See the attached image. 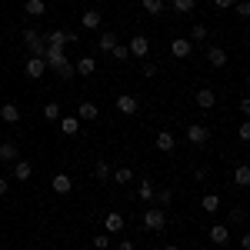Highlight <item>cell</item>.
I'll list each match as a JSON object with an SVG mask.
<instances>
[{
  "label": "cell",
  "instance_id": "1",
  "mask_svg": "<svg viewBox=\"0 0 250 250\" xmlns=\"http://www.w3.org/2000/svg\"><path fill=\"white\" fill-rule=\"evenodd\" d=\"M43 63H47V70H54L60 80H70L77 74L74 63L67 60V50H57V47H47V50H43Z\"/></svg>",
  "mask_w": 250,
  "mask_h": 250
},
{
  "label": "cell",
  "instance_id": "2",
  "mask_svg": "<svg viewBox=\"0 0 250 250\" xmlns=\"http://www.w3.org/2000/svg\"><path fill=\"white\" fill-rule=\"evenodd\" d=\"M20 40H23V47L30 50V57H40V60H43V50H47V43H43V34H37L34 27H27V30L20 34Z\"/></svg>",
  "mask_w": 250,
  "mask_h": 250
},
{
  "label": "cell",
  "instance_id": "3",
  "mask_svg": "<svg viewBox=\"0 0 250 250\" xmlns=\"http://www.w3.org/2000/svg\"><path fill=\"white\" fill-rule=\"evenodd\" d=\"M144 227L150 233H160L167 227V210H164V207H147V210H144Z\"/></svg>",
  "mask_w": 250,
  "mask_h": 250
},
{
  "label": "cell",
  "instance_id": "4",
  "mask_svg": "<svg viewBox=\"0 0 250 250\" xmlns=\"http://www.w3.org/2000/svg\"><path fill=\"white\" fill-rule=\"evenodd\" d=\"M187 140H190L193 147H204V144L210 140V127H204V124H190V127H187Z\"/></svg>",
  "mask_w": 250,
  "mask_h": 250
},
{
  "label": "cell",
  "instance_id": "5",
  "mask_svg": "<svg viewBox=\"0 0 250 250\" xmlns=\"http://www.w3.org/2000/svg\"><path fill=\"white\" fill-rule=\"evenodd\" d=\"M114 107H117V110H120L124 117H134L137 110H140V100H137L134 94H120V97H117V104H114Z\"/></svg>",
  "mask_w": 250,
  "mask_h": 250
},
{
  "label": "cell",
  "instance_id": "6",
  "mask_svg": "<svg viewBox=\"0 0 250 250\" xmlns=\"http://www.w3.org/2000/svg\"><path fill=\"white\" fill-rule=\"evenodd\" d=\"M127 50H130V57H140V60H147V54H150V40L144 37V34H137L130 43H127Z\"/></svg>",
  "mask_w": 250,
  "mask_h": 250
},
{
  "label": "cell",
  "instance_id": "7",
  "mask_svg": "<svg viewBox=\"0 0 250 250\" xmlns=\"http://www.w3.org/2000/svg\"><path fill=\"white\" fill-rule=\"evenodd\" d=\"M207 237H210L217 247H227V244H230V227H227V224H213L210 230H207Z\"/></svg>",
  "mask_w": 250,
  "mask_h": 250
},
{
  "label": "cell",
  "instance_id": "8",
  "mask_svg": "<svg viewBox=\"0 0 250 250\" xmlns=\"http://www.w3.org/2000/svg\"><path fill=\"white\" fill-rule=\"evenodd\" d=\"M170 54H173L177 60H187V57L193 54V43H190L187 37H173V43H170Z\"/></svg>",
  "mask_w": 250,
  "mask_h": 250
},
{
  "label": "cell",
  "instance_id": "9",
  "mask_svg": "<svg viewBox=\"0 0 250 250\" xmlns=\"http://www.w3.org/2000/svg\"><path fill=\"white\" fill-rule=\"evenodd\" d=\"M23 74H27L30 80H40L43 74H47V63H43L40 57H30L27 63H23Z\"/></svg>",
  "mask_w": 250,
  "mask_h": 250
},
{
  "label": "cell",
  "instance_id": "10",
  "mask_svg": "<svg viewBox=\"0 0 250 250\" xmlns=\"http://www.w3.org/2000/svg\"><path fill=\"white\" fill-rule=\"evenodd\" d=\"M97 117H100V107H97L94 100H80L77 120H83V124H90V120H97Z\"/></svg>",
  "mask_w": 250,
  "mask_h": 250
},
{
  "label": "cell",
  "instance_id": "11",
  "mask_svg": "<svg viewBox=\"0 0 250 250\" xmlns=\"http://www.w3.org/2000/svg\"><path fill=\"white\" fill-rule=\"evenodd\" d=\"M154 144H157V150H160V154H173V147H177V140H173L170 130H160V134L154 137Z\"/></svg>",
  "mask_w": 250,
  "mask_h": 250
},
{
  "label": "cell",
  "instance_id": "12",
  "mask_svg": "<svg viewBox=\"0 0 250 250\" xmlns=\"http://www.w3.org/2000/svg\"><path fill=\"white\" fill-rule=\"evenodd\" d=\"M104 230H107V233H120V230H124V213L110 210L107 217H104Z\"/></svg>",
  "mask_w": 250,
  "mask_h": 250
},
{
  "label": "cell",
  "instance_id": "13",
  "mask_svg": "<svg viewBox=\"0 0 250 250\" xmlns=\"http://www.w3.org/2000/svg\"><path fill=\"white\" fill-rule=\"evenodd\" d=\"M213 104H217V94H213L210 87H200V90H197V107H200V110H210Z\"/></svg>",
  "mask_w": 250,
  "mask_h": 250
},
{
  "label": "cell",
  "instance_id": "14",
  "mask_svg": "<svg viewBox=\"0 0 250 250\" xmlns=\"http://www.w3.org/2000/svg\"><path fill=\"white\" fill-rule=\"evenodd\" d=\"M207 63L210 67H227V50L224 47H207Z\"/></svg>",
  "mask_w": 250,
  "mask_h": 250
},
{
  "label": "cell",
  "instance_id": "15",
  "mask_svg": "<svg viewBox=\"0 0 250 250\" xmlns=\"http://www.w3.org/2000/svg\"><path fill=\"white\" fill-rule=\"evenodd\" d=\"M34 177V164L30 160H14V180H30Z\"/></svg>",
  "mask_w": 250,
  "mask_h": 250
},
{
  "label": "cell",
  "instance_id": "16",
  "mask_svg": "<svg viewBox=\"0 0 250 250\" xmlns=\"http://www.w3.org/2000/svg\"><path fill=\"white\" fill-rule=\"evenodd\" d=\"M43 43L63 50V47H67V34H63V30H47V34H43Z\"/></svg>",
  "mask_w": 250,
  "mask_h": 250
},
{
  "label": "cell",
  "instance_id": "17",
  "mask_svg": "<svg viewBox=\"0 0 250 250\" xmlns=\"http://www.w3.org/2000/svg\"><path fill=\"white\" fill-rule=\"evenodd\" d=\"M57 127H60V134H67V137L80 134V120H77V117H60Z\"/></svg>",
  "mask_w": 250,
  "mask_h": 250
},
{
  "label": "cell",
  "instance_id": "18",
  "mask_svg": "<svg viewBox=\"0 0 250 250\" xmlns=\"http://www.w3.org/2000/svg\"><path fill=\"white\" fill-rule=\"evenodd\" d=\"M50 187H54L57 193H70V187H74V180H70V173H54Z\"/></svg>",
  "mask_w": 250,
  "mask_h": 250
},
{
  "label": "cell",
  "instance_id": "19",
  "mask_svg": "<svg viewBox=\"0 0 250 250\" xmlns=\"http://www.w3.org/2000/svg\"><path fill=\"white\" fill-rule=\"evenodd\" d=\"M100 23H104V17H100L97 10H87V14L80 17V30H97Z\"/></svg>",
  "mask_w": 250,
  "mask_h": 250
},
{
  "label": "cell",
  "instance_id": "20",
  "mask_svg": "<svg viewBox=\"0 0 250 250\" xmlns=\"http://www.w3.org/2000/svg\"><path fill=\"white\" fill-rule=\"evenodd\" d=\"M14 160H20L17 157V144L3 140V144H0V164H14Z\"/></svg>",
  "mask_w": 250,
  "mask_h": 250
},
{
  "label": "cell",
  "instance_id": "21",
  "mask_svg": "<svg viewBox=\"0 0 250 250\" xmlns=\"http://www.w3.org/2000/svg\"><path fill=\"white\" fill-rule=\"evenodd\" d=\"M97 47H100V54H110V50L117 47V34H114V30H104L100 40H97Z\"/></svg>",
  "mask_w": 250,
  "mask_h": 250
},
{
  "label": "cell",
  "instance_id": "22",
  "mask_svg": "<svg viewBox=\"0 0 250 250\" xmlns=\"http://www.w3.org/2000/svg\"><path fill=\"white\" fill-rule=\"evenodd\" d=\"M0 120H3V124H17L20 120V107L17 104H3V107H0Z\"/></svg>",
  "mask_w": 250,
  "mask_h": 250
},
{
  "label": "cell",
  "instance_id": "23",
  "mask_svg": "<svg viewBox=\"0 0 250 250\" xmlns=\"http://www.w3.org/2000/svg\"><path fill=\"white\" fill-rule=\"evenodd\" d=\"M74 70H77L80 77H90V74L97 70V60H94V57H80L77 63H74Z\"/></svg>",
  "mask_w": 250,
  "mask_h": 250
},
{
  "label": "cell",
  "instance_id": "24",
  "mask_svg": "<svg viewBox=\"0 0 250 250\" xmlns=\"http://www.w3.org/2000/svg\"><path fill=\"white\" fill-rule=\"evenodd\" d=\"M23 14H27V17H43V14H47V3H43V0H27V3H23Z\"/></svg>",
  "mask_w": 250,
  "mask_h": 250
},
{
  "label": "cell",
  "instance_id": "25",
  "mask_svg": "<svg viewBox=\"0 0 250 250\" xmlns=\"http://www.w3.org/2000/svg\"><path fill=\"white\" fill-rule=\"evenodd\" d=\"M233 184H237V187H247L250 184V167L247 164H237V167H233Z\"/></svg>",
  "mask_w": 250,
  "mask_h": 250
},
{
  "label": "cell",
  "instance_id": "26",
  "mask_svg": "<svg viewBox=\"0 0 250 250\" xmlns=\"http://www.w3.org/2000/svg\"><path fill=\"white\" fill-rule=\"evenodd\" d=\"M110 164H107V160H97L94 164V180H100V184H107V180H110Z\"/></svg>",
  "mask_w": 250,
  "mask_h": 250
},
{
  "label": "cell",
  "instance_id": "27",
  "mask_svg": "<svg viewBox=\"0 0 250 250\" xmlns=\"http://www.w3.org/2000/svg\"><path fill=\"white\" fill-rule=\"evenodd\" d=\"M140 7H144L150 17H160V14H164V7H167V0H140Z\"/></svg>",
  "mask_w": 250,
  "mask_h": 250
},
{
  "label": "cell",
  "instance_id": "28",
  "mask_svg": "<svg viewBox=\"0 0 250 250\" xmlns=\"http://www.w3.org/2000/svg\"><path fill=\"white\" fill-rule=\"evenodd\" d=\"M200 207H204V213H217L220 210V197L217 193H204V204Z\"/></svg>",
  "mask_w": 250,
  "mask_h": 250
},
{
  "label": "cell",
  "instance_id": "29",
  "mask_svg": "<svg viewBox=\"0 0 250 250\" xmlns=\"http://www.w3.org/2000/svg\"><path fill=\"white\" fill-rule=\"evenodd\" d=\"M207 34H210V30H207V23H193L190 27V43H200V40H207Z\"/></svg>",
  "mask_w": 250,
  "mask_h": 250
},
{
  "label": "cell",
  "instance_id": "30",
  "mask_svg": "<svg viewBox=\"0 0 250 250\" xmlns=\"http://www.w3.org/2000/svg\"><path fill=\"white\" fill-rule=\"evenodd\" d=\"M154 200H157V207H164V210H167V207H170V200H173V190H167V187H164V190H154Z\"/></svg>",
  "mask_w": 250,
  "mask_h": 250
},
{
  "label": "cell",
  "instance_id": "31",
  "mask_svg": "<svg viewBox=\"0 0 250 250\" xmlns=\"http://www.w3.org/2000/svg\"><path fill=\"white\" fill-rule=\"evenodd\" d=\"M137 197L150 204V200H154V184H150V180H140V187H137Z\"/></svg>",
  "mask_w": 250,
  "mask_h": 250
},
{
  "label": "cell",
  "instance_id": "32",
  "mask_svg": "<svg viewBox=\"0 0 250 250\" xmlns=\"http://www.w3.org/2000/svg\"><path fill=\"white\" fill-rule=\"evenodd\" d=\"M170 7L177 14H193V7H197V0H170Z\"/></svg>",
  "mask_w": 250,
  "mask_h": 250
},
{
  "label": "cell",
  "instance_id": "33",
  "mask_svg": "<svg viewBox=\"0 0 250 250\" xmlns=\"http://www.w3.org/2000/svg\"><path fill=\"white\" fill-rule=\"evenodd\" d=\"M43 120H50V124H57L60 120V107L50 100V104H43Z\"/></svg>",
  "mask_w": 250,
  "mask_h": 250
},
{
  "label": "cell",
  "instance_id": "34",
  "mask_svg": "<svg viewBox=\"0 0 250 250\" xmlns=\"http://www.w3.org/2000/svg\"><path fill=\"white\" fill-rule=\"evenodd\" d=\"M110 180H117V184H130V180H134V170H130V167H120V170L110 173Z\"/></svg>",
  "mask_w": 250,
  "mask_h": 250
},
{
  "label": "cell",
  "instance_id": "35",
  "mask_svg": "<svg viewBox=\"0 0 250 250\" xmlns=\"http://www.w3.org/2000/svg\"><path fill=\"white\" fill-rule=\"evenodd\" d=\"M94 247H97V250H110V247H114L110 233H94Z\"/></svg>",
  "mask_w": 250,
  "mask_h": 250
},
{
  "label": "cell",
  "instance_id": "36",
  "mask_svg": "<svg viewBox=\"0 0 250 250\" xmlns=\"http://www.w3.org/2000/svg\"><path fill=\"white\" fill-rule=\"evenodd\" d=\"M110 57H114V60H120V63H124V60H130V50H127L124 43H117L114 50H110Z\"/></svg>",
  "mask_w": 250,
  "mask_h": 250
},
{
  "label": "cell",
  "instance_id": "37",
  "mask_svg": "<svg viewBox=\"0 0 250 250\" xmlns=\"http://www.w3.org/2000/svg\"><path fill=\"white\" fill-rule=\"evenodd\" d=\"M233 10H237V17H250V3L247 0H233Z\"/></svg>",
  "mask_w": 250,
  "mask_h": 250
},
{
  "label": "cell",
  "instance_id": "38",
  "mask_svg": "<svg viewBox=\"0 0 250 250\" xmlns=\"http://www.w3.org/2000/svg\"><path fill=\"white\" fill-rule=\"evenodd\" d=\"M63 34H67V43H80V37H83L80 27H70V30H63Z\"/></svg>",
  "mask_w": 250,
  "mask_h": 250
},
{
  "label": "cell",
  "instance_id": "39",
  "mask_svg": "<svg viewBox=\"0 0 250 250\" xmlns=\"http://www.w3.org/2000/svg\"><path fill=\"white\" fill-rule=\"evenodd\" d=\"M140 74H144V77H157V63H154V60H147V63H144V70H140Z\"/></svg>",
  "mask_w": 250,
  "mask_h": 250
},
{
  "label": "cell",
  "instance_id": "40",
  "mask_svg": "<svg viewBox=\"0 0 250 250\" xmlns=\"http://www.w3.org/2000/svg\"><path fill=\"white\" fill-rule=\"evenodd\" d=\"M237 137H240V140H250V124H247V120L237 127Z\"/></svg>",
  "mask_w": 250,
  "mask_h": 250
},
{
  "label": "cell",
  "instance_id": "41",
  "mask_svg": "<svg viewBox=\"0 0 250 250\" xmlns=\"http://www.w3.org/2000/svg\"><path fill=\"white\" fill-rule=\"evenodd\" d=\"M230 220H233V224H244V207H233V210H230Z\"/></svg>",
  "mask_w": 250,
  "mask_h": 250
},
{
  "label": "cell",
  "instance_id": "42",
  "mask_svg": "<svg viewBox=\"0 0 250 250\" xmlns=\"http://www.w3.org/2000/svg\"><path fill=\"white\" fill-rule=\"evenodd\" d=\"M114 250H137V244H134V240H120Z\"/></svg>",
  "mask_w": 250,
  "mask_h": 250
},
{
  "label": "cell",
  "instance_id": "43",
  "mask_svg": "<svg viewBox=\"0 0 250 250\" xmlns=\"http://www.w3.org/2000/svg\"><path fill=\"white\" fill-rule=\"evenodd\" d=\"M213 7H220V10H230L233 0H213Z\"/></svg>",
  "mask_w": 250,
  "mask_h": 250
},
{
  "label": "cell",
  "instance_id": "44",
  "mask_svg": "<svg viewBox=\"0 0 250 250\" xmlns=\"http://www.w3.org/2000/svg\"><path fill=\"white\" fill-rule=\"evenodd\" d=\"M10 190V184H7V180H3V177H0V197H3V193Z\"/></svg>",
  "mask_w": 250,
  "mask_h": 250
},
{
  "label": "cell",
  "instance_id": "45",
  "mask_svg": "<svg viewBox=\"0 0 250 250\" xmlns=\"http://www.w3.org/2000/svg\"><path fill=\"white\" fill-rule=\"evenodd\" d=\"M164 250H180V247H173V244H167V247H164Z\"/></svg>",
  "mask_w": 250,
  "mask_h": 250
},
{
  "label": "cell",
  "instance_id": "46",
  "mask_svg": "<svg viewBox=\"0 0 250 250\" xmlns=\"http://www.w3.org/2000/svg\"><path fill=\"white\" fill-rule=\"evenodd\" d=\"M0 94H3V83H0Z\"/></svg>",
  "mask_w": 250,
  "mask_h": 250
},
{
  "label": "cell",
  "instance_id": "47",
  "mask_svg": "<svg viewBox=\"0 0 250 250\" xmlns=\"http://www.w3.org/2000/svg\"><path fill=\"white\" fill-rule=\"evenodd\" d=\"M3 250H7V247H3Z\"/></svg>",
  "mask_w": 250,
  "mask_h": 250
}]
</instances>
